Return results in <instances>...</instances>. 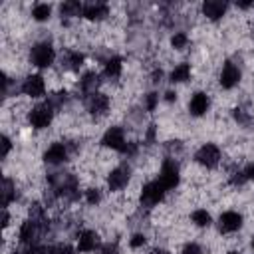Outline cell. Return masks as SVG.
Wrapping results in <instances>:
<instances>
[{
	"label": "cell",
	"mask_w": 254,
	"mask_h": 254,
	"mask_svg": "<svg viewBox=\"0 0 254 254\" xmlns=\"http://www.w3.org/2000/svg\"><path fill=\"white\" fill-rule=\"evenodd\" d=\"M10 151V139L8 137H2V157H6Z\"/></svg>",
	"instance_id": "4dcf8cb0"
},
{
	"label": "cell",
	"mask_w": 254,
	"mask_h": 254,
	"mask_svg": "<svg viewBox=\"0 0 254 254\" xmlns=\"http://www.w3.org/2000/svg\"><path fill=\"white\" fill-rule=\"evenodd\" d=\"M145 244V236L143 234H135L133 238H131V246L133 248H139V246H143Z\"/></svg>",
	"instance_id": "4316f807"
},
{
	"label": "cell",
	"mask_w": 254,
	"mask_h": 254,
	"mask_svg": "<svg viewBox=\"0 0 254 254\" xmlns=\"http://www.w3.org/2000/svg\"><path fill=\"white\" fill-rule=\"evenodd\" d=\"M183 254H202V252H200V248L196 244H187L185 250H183Z\"/></svg>",
	"instance_id": "f1b7e54d"
},
{
	"label": "cell",
	"mask_w": 254,
	"mask_h": 254,
	"mask_svg": "<svg viewBox=\"0 0 254 254\" xmlns=\"http://www.w3.org/2000/svg\"><path fill=\"white\" fill-rule=\"evenodd\" d=\"M107 105H109V99L103 95V93H91V97H89V101H87V107H89V111L95 115H99V113H103L105 109H107Z\"/></svg>",
	"instance_id": "5bb4252c"
},
{
	"label": "cell",
	"mask_w": 254,
	"mask_h": 254,
	"mask_svg": "<svg viewBox=\"0 0 254 254\" xmlns=\"http://www.w3.org/2000/svg\"><path fill=\"white\" fill-rule=\"evenodd\" d=\"M50 121H52V105H50V103L36 105V107L30 111V123H32L36 129L48 127Z\"/></svg>",
	"instance_id": "6da1fadb"
},
{
	"label": "cell",
	"mask_w": 254,
	"mask_h": 254,
	"mask_svg": "<svg viewBox=\"0 0 254 254\" xmlns=\"http://www.w3.org/2000/svg\"><path fill=\"white\" fill-rule=\"evenodd\" d=\"M69 60H71V67H79L81 62H83V56H81V54H71Z\"/></svg>",
	"instance_id": "83f0119b"
},
{
	"label": "cell",
	"mask_w": 254,
	"mask_h": 254,
	"mask_svg": "<svg viewBox=\"0 0 254 254\" xmlns=\"http://www.w3.org/2000/svg\"><path fill=\"white\" fill-rule=\"evenodd\" d=\"M244 177H246V179H254V163L246 167V171H244Z\"/></svg>",
	"instance_id": "836d02e7"
},
{
	"label": "cell",
	"mask_w": 254,
	"mask_h": 254,
	"mask_svg": "<svg viewBox=\"0 0 254 254\" xmlns=\"http://www.w3.org/2000/svg\"><path fill=\"white\" fill-rule=\"evenodd\" d=\"M202 12L204 16H208L210 20H218L224 12H226V2H220V0H208L202 4Z\"/></svg>",
	"instance_id": "8fae6325"
},
{
	"label": "cell",
	"mask_w": 254,
	"mask_h": 254,
	"mask_svg": "<svg viewBox=\"0 0 254 254\" xmlns=\"http://www.w3.org/2000/svg\"><path fill=\"white\" fill-rule=\"evenodd\" d=\"M238 79H240L238 67H236L234 64H226V65L222 67V73H220V85L226 87V89H230V87H234V85L238 83Z\"/></svg>",
	"instance_id": "30bf717a"
},
{
	"label": "cell",
	"mask_w": 254,
	"mask_h": 254,
	"mask_svg": "<svg viewBox=\"0 0 254 254\" xmlns=\"http://www.w3.org/2000/svg\"><path fill=\"white\" fill-rule=\"evenodd\" d=\"M83 16L87 20H99V18L107 16V6L105 4H87L83 8Z\"/></svg>",
	"instance_id": "2e32d148"
},
{
	"label": "cell",
	"mask_w": 254,
	"mask_h": 254,
	"mask_svg": "<svg viewBox=\"0 0 254 254\" xmlns=\"http://www.w3.org/2000/svg\"><path fill=\"white\" fill-rule=\"evenodd\" d=\"M99 254H117V248L109 244V246H105V248H103V250H101Z\"/></svg>",
	"instance_id": "e575fe53"
},
{
	"label": "cell",
	"mask_w": 254,
	"mask_h": 254,
	"mask_svg": "<svg viewBox=\"0 0 254 254\" xmlns=\"http://www.w3.org/2000/svg\"><path fill=\"white\" fill-rule=\"evenodd\" d=\"M44 89H46V85H44L42 75H30V77H26V81L22 83V91H24L26 95H30V97L42 95Z\"/></svg>",
	"instance_id": "52a82bcc"
},
{
	"label": "cell",
	"mask_w": 254,
	"mask_h": 254,
	"mask_svg": "<svg viewBox=\"0 0 254 254\" xmlns=\"http://www.w3.org/2000/svg\"><path fill=\"white\" fill-rule=\"evenodd\" d=\"M192 222L196 226H208L210 224V214L206 210H194L192 212Z\"/></svg>",
	"instance_id": "7402d4cb"
},
{
	"label": "cell",
	"mask_w": 254,
	"mask_h": 254,
	"mask_svg": "<svg viewBox=\"0 0 254 254\" xmlns=\"http://www.w3.org/2000/svg\"><path fill=\"white\" fill-rule=\"evenodd\" d=\"M48 254H69V248L64 246V244H58V246H52L48 250Z\"/></svg>",
	"instance_id": "484cf974"
},
{
	"label": "cell",
	"mask_w": 254,
	"mask_h": 254,
	"mask_svg": "<svg viewBox=\"0 0 254 254\" xmlns=\"http://www.w3.org/2000/svg\"><path fill=\"white\" fill-rule=\"evenodd\" d=\"M189 109H190L192 115H202L208 109V97H206V93H202V91L194 93L192 99H190V103H189Z\"/></svg>",
	"instance_id": "7c38bea8"
},
{
	"label": "cell",
	"mask_w": 254,
	"mask_h": 254,
	"mask_svg": "<svg viewBox=\"0 0 254 254\" xmlns=\"http://www.w3.org/2000/svg\"><path fill=\"white\" fill-rule=\"evenodd\" d=\"M50 12H52L50 4H36L34 10H32V16L42 22V20H48V18H50Z\"/></svg>",
	"instance_id": "d6986e66"
},
{
	"label": "cell",
	"mask_w": 254,
	"mask_h": 254,
	"mask_svg": "<svg viewBox=\"0 0 254 254\" xmlns=\"http://www.w3.org/2000/svg\"><path fill=\"white\" fill-rule=\"evenodd\" d=\"M103 145L105 147H111V149H117V151H125V137H123V131L119 127H111L105 135H103Z\"/></svg>",
	"instance_id": "8992f818"
},
{
	"label": "cell",
	"mask_w": 254,
	"mask_h": 254,
	"mask_svg": "<svg viewBox=\"0 0 254 254\" xmlns=\"http://www.w3.org/2000/svg\"><path fill=\"white\" fill-rule=\"evenodd\" d=\"M155 103H157V93H149V97H147V109H153Z\"/></svg>",
	"instance_id": "1f68e13d"
},
{
	"label": "cell",
	"mask_w": 254,
	"mask_h": 254,
	"mask_svg": "<svg viewBox=\"0 0 254 254\" xmlns=\"http://www.w3.org/2000/svg\"><path fill=\"white\" fill-rule=\"evenodd\" d=\"M153 254H169V252H165V250H155Z\"/></svg>",
	"instance_id": "74e56055"
},
{
	"label": "cell",
	"mask_w": 254,
	"mask_h": 254,
	"mask_svg": "<svg viewBox=\"0 0 254 254\" xmlns=\"http://www.w3.org/2000/svg\"><path fill=\"white\" fill-rule=\"evenodd\" d=\"M24 254H46V250L42 246H34V248H28Z\"/></svg>",
	"instance_id": "d6a6232c"
},
{
	"label": "cell",
	"mask_w": 254,
	"mask_h": 254,
	"mask_svg": "<svg viewBox=\"0 0 254 254\" xmlns=\"http://www.w3.org/2000/svg\"><path fill=\"white\" fill-rule=\"evenodd\" d=\"M64 159H65V147H64L62 143H54V145L44 153V161H46V163H52V165L62 163Z\"/></svg>",
	"instance_id": "4fadbf2b"
},
{
	"label": "cell",
	"mask_w": 254,
	"mask_h": 254,
	"mask_svg": "<svg viewBox=\"0 0 254 254\" xmlns=\"http://www.w3.org/2000/svg\"><path fill=\"white\" fill-rule=\"evenodd\" d=\"M159 183L163 185L165 190L177 187V183H179V167H177L173 161H167V163L163 165L161 175H159Z\"/></svg>",
	"instance_id": "3957f363"
},
{
	"label": "cell",
	"mask_w": 254,
	"mask_h": 254,
	"mask_svg": "<svg viewBox=\"0 0 254 254\" xmlns=\"http://www.w3.org/2000/svg\"><path fill=\"white\" fill-rule=\"evenodd\" d=\"M8 224V212H6V208L2 210V226H6Z\"/></svg>",
	"instance_id": "d590c367"
},
{
	"label": "cell",
	"mask_w": 254,
	"mask_h": 254,
	"mask_svg": "<svg viewBox=\"0 0 254 254\" xmlns=\"http://www.w3.org/2000/svg\"><path fill=\"white\" fill-rule=\"evenodd\" d=\"M230 254H236V252H230Z\"/></svg>",
	"instance_id": "f35d334b"
},
{
	"label": "cell",
	"mask_w": 254,
	"mask_h": 254,
	"mask_svg": "<svg viewBox=\"0 0 254 254\" xmlns=\"http://www.w3.org/2000/svg\"><path fill=\"white\" fill-rule=\"evenodd\" d=\"M79 4L77 2H65L64 6H62V14L64 16H77L79 14Z\"/></svg>",
	"instance_id": "cb8c5ba5"
},
{
	"label": "cell",
	"mask_w": 254,
	"mask_h": 254,
	"mask_svg": "<svg viewBox=\"0 0 254 254\" xmlns=\"http://www.w3.org/2000/svg\"><path fill=\"white\" fill-rule=\"evenodd\" d=\"M105 73L109 77H117L121 73V60L119 58H111L107 64H105Z\"/></svg>",
	"instance_id": "ffe728a7"
},
{
	"label": "cell",
	"mask_w": 254,
	"mask_h": 254,
	"mask_svg": "<svg viewBox=\"0 0 254 254\" xmlns=\"http://www.w3.org/2000/svg\"><path fill=\"white\" fill-rule=\"evenodd\" d=\"M189 75H190V65L181 64L171 71V81H185V79H189Z\"/></svg>",
	"instance_id": "ac0fdd59"
},
{
	"label": "cell",
	"mask_w": 254,
	"mask_h": 254,
	"mask_svg": "<svg viewBox=\"0 0 254 254\" xmlns=\"http://www.w3.org/2000/svg\"><path fill=\"white\" fill-rule=\"evenodd\" d=\"M218 159H220V151H218V147H214V145H202L200 149H198V153H196V161L200 163V165H204V167H214L216 163H218Z\"/></svg>",
	"instance_id": "5b68a950"
},
{
	"label": "cell",
	"mask_w": 254,
	"mask_h": 254,
	"mask_svg": "<svg viewBox=\"0 0 254 254\" xmlns=\"http://www.w3.org/2000/svg\"><path fill=\"white\" fill-rule=\"evenodd\" d=\"M95 244H97V234H95V232H91V230H83V232L79 234L77 248H79L81 252H89V250H93Z\"/></svg>",
	"instance_id": "9a60e30c"
},
{
	"label": "cell",
	"mask_w": 254,
	"mask_h": 254,
	"mask_svg": "<svg viewBox=\"0 0 254 254\" xmlns=\"http://www.w3.org/2000/svg\"><path fill=\"white\" fill-rule=\"evenodd\" d=\"M99 83V77L97 73H87L83 79H81V87L83 91H89V93H95V85Z\"/></svg>",
	"instance_id": "44dd1931"
},
{
	"label": "cell",
	"mask_w": 254,
	"mask_h": 254,
	"mask_svg": "<svg viewBox=\"0 0 254 254\" xmlns=\"http://www.w3.org/2000/svg\"><path fill=\"white\" fill-rule=\"evenodd\" d=\"M12 198H14V189H12V183L6 179L2 185V206H8V202Z\"/></svg>",
	"instance_id": "603a6c76"
},
{
	"label": "cell",
	"mask_w": 254,
	"mask_h": 254,
	"mask_svg": "<svg viewBox=\"0 0 254 254\" xmlns=\"http://www.w3.org/2000/svg\"><path fill=\"white\" fill-rule=\"evenodd\" d=\"M36 224H38V222H34V220H26V222H24V226H22V230H20V240H22V242L34 240V236L38 234Z\"/></svg>",
	"instance_id": "e0dca14e"
},
{
	"label": "cell",
	"mask_w": 254,
	"mask_h": 254,
	"mask_svg": "<svg viewBox=\"0 0 254 254\" xmlns=\"http://www.w3.org/2000/svg\"><path fill=\"white\" fill-rule=\"evenodd\" d=\"M127 181H129V167H117V169H113L111 175H109V179H107L111 190L123 189L127 185Z\"/></svg>",
	"instance_id": "ba28073f"
},
{
	"label": "cell",
	"mask_w": 254,
	"mask_h": 254,
	"mask_svg": "<svg viewBox=\"0 0 254 254\" xmlns=\"http://www.w3.org/2000/svg\"><path fill=\"white\" fill-rule=\"evenodd\" d=\"M163 192H165V189H163V185L159 183V181H155V183H149V185H145L143 187V192H141V202L143 204H157L161 198H163Z\"/></svg>",
	"instance_id": "277c9868"
},
{
	"label": "cell",
	"mask_w": 254,
	"mask_h": 254,
	"mask_svg": "<svg viewBox=\"0 0 254 254\" xmlns=\"http://www.w3.org/2000/svg\"><path fill=\"white\" fill-rule=\"evenodd\" d=\"M187 42H189V38H187V34H183V32H179V34H175V36H173V40H171V44H173V48H177V50H181V48H185V46H187Z\"/></svg>",
	"instance_id": "d4e9b609"
},
{
	"label": "cell",
	"mask_w": 254,
	"mask_h": 254,
	"mask_svg": "<svg viewBox=\"0 0 254 254\" xmlns=\"http://www.w3.org/2000/svg\"><path fill=\"white\" fill-rule=\"evenodd\" d=\"M175 97H177V93H173V91H167V99H169V101H173Z\"/></svg>",
	"instance_id": "8d00e7d4"
},
{
	"label": "cell",
	"mask_w": 254,
	"mask_h": 254,
	"mask_svg": "<svg viewBox=\"0 0 254 254\" xmlns=\"http://www.w3.org/2000/svg\"><path fill=\"white\" fill-rule=\"evenodd\" d=\"M87 202H99V192L95 190V189H91V190H87Z\"/></svg>",
	"instance_id": "f546056e"
},
{
	"label": "cell",
	"mask_w": 254,
	"mask_h": 254,
	"mask_svg": "<svg viewBox=\"0 0 254 254\" xmlns=\"http://www.w3.org/2000/svg\"><path fill=\"white\" fill-rule=\"evenodd\" d=\"M32 62L38 67H48L54 62V50L50 44H38L32 48Z\"/></svg>",
	"instance_id": "7a4b0ae2"
},
{
	"label": "cell",
	"mask_w": 254,
	"mask_h": 254,
	"mask_svg": "<svg viewBox=\"0 0 254 254\" xmlns=\"http://www.w3.org/2000/svg\"><path fill=\"white\" fill-rule=\"evenodd\" d=\"M218 226H220L222 232H234V230H238V228L242 226V216H240L238 212L228 210V212H224V214L220 216Z\"/></svg>",
	"instance_id": "9c48e42d"
}]
</instances>
